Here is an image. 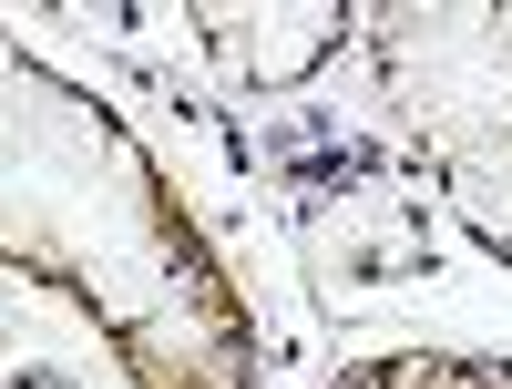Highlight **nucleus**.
Listing matches in <instances>:
<instances>
[{
  "label": "nucleus",
  "mask_w": 512,
  "mask_h": 389,
  "mask_svg": "<svg viewBox=\"0 0 512 389\" xmlns=\"http://www.w3.org/2000/svg\"><path fill=\"white\" fill-rule=\"evenodd\" d=\"M349 389H482V369L431 359V349H400V359H369V369H349Z\"/></svg>",
  "instance_id": "obj_1"
},
{
  "label": "nucleus",
  "mask_w": 512,
  "mask_h": 389,
  "mask_svg": "<svg viewBox=\"0 0 512 389\" xmlns=\"http://www.w3.org/2000/svg\"><path fill=\"white\" fill-rule=\"evenodd\" d=\"M11 389H62V379H11Z\"/></svg>",
  "instance_id": "obj_2"
}]
</instances>
